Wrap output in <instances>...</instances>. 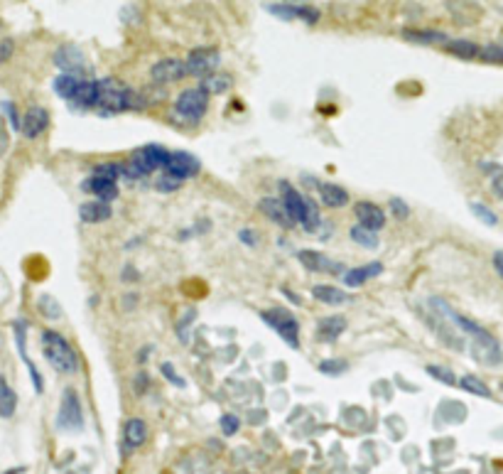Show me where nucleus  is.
I'll return each mask as SVG.
<instances>
[{
    "instance_id": "1",
    "label": "nucleus",
    "mask_w": 503,
    "mask_h": 474,
    "mask_svg": "<svg viewBox=\"0 0 503 474\" xmlns=\"http://www.w3.org/2000/svg\"><path fill=\"white\" fill-rule=\"evenodd\" d=\"M141 94H135L120 79H99V104L96 111L101 116H115L123 111L141 109Z\"/></svg>"
},
{
    "instance_id": "2",
    "label": "nucleus",
    "mask_w": 503,
    "mask_h": 474,
    "mask_svg": "<svg viewBox=\"0 0 503 474\" xmlns=\"http://www.w3.org/2000/svg\"><path fill=\"white\" fill-rule=\"evenodd\" d=\"M42 351L45 359L59 371V374H77L79 371V359L77 351L72 349V344L54 329H45L42 332Z\"/></svg>"
},
{
    "instance_id": "3",
    "label": "nucleus",
    "mask_w": 503,
    "mask_h": 474,
    "mask_svg": "<svg viewBox=\"0 0 503 474\" xmlns=\"http://www.w3.org/2000/svg\"><path fill=\"white\" fill-rule=\"evenodd\" d=\"M260 319L268 324L278 337L285 344H290L292 349H300V322L295 319V315L285 308H273V310H263Z\"/></svg>"
},
{
    "instance_id": "4",
    "label": "nucleus",
    "mask_w": 503,
    "mask_h": 474,
    "mask_svg": "<svg viewBox=\"0 0 503 474\" xmlns=\"http://www.w3.org/2000/svg\"><path fill=\"white\" fill-rule=\"evenodd\" d=\"M209 109V94L202 89V86H194V89H184L179 96H177L175 111L182 120L187 123H197V120L204 118Z\"/></svg>"
},
{
    "instance_id": "5",
    "label": "nucleus",
    "mask_w": 503,
    "mask_h": 474,
    "mask_svg": "<svg viewBox=\"0 0 503 474\" xmlns=\"http://www.w3.org/2000/svg\"><path fill=\"white\" fill-rule=\"evenodd\" d=\"M199 170H202V162H199L192 152L175 150V152H170V162H167V167H165V175L184 182V180L197 177Z\"/></svg>"
},
{
    "instance_id": "6",
    "label": "nucleus",
    "mask_w": 503,
    "mask_h": 474,
    "mask_svg": "<svg viewBox=\"0 0 503 474\" xmlns=\"http://www.w3.org/2000/svg\"><path fill=\"white\" fill-rule=\"evenodd\" d=\"M57 425L62 430H79L83 425V416H81V403L74 388H67L62 393V406H59V416H57Z\"/></svg>"
},
{
    "instance_id": "7",
    "label": "nucleus",
    "mask_w": 503,
    "mask_h": 474,
    "mask_svg": "<svg viewBox=\"0 0 503 474\" xmlns=\"http://www.w3.org/2000/svg\"><path fill=\"white\" fill-rule=\"evenodd\" d=\"M218 62H221V57H218L216 49L211 47H202V49H194V52H189L187 57V77H204L207 79L209 74L216 72Z\"/></svg>"
},
{
    "instance_id": "8",
    "label": "nucleus",
    "mask_w": 503,
    "mask_h": 474,
    "mask_svg": "<svg viewBox=\"0 0 503 474\" xmlns=\"http://www.w3.org/2000/svg\"><path fill=\"white\" fill-rule=\"evenodd\" d=\"M54 64L62 69L64 74H74V77H81L88 72V62L86 54L77 47V45H64L54 52Z\"/></svg>"
},
{
    "instance_id": "9",
    "label": "nucleus",
    "mask_w": 503,
    "mask_h": 474,
    "mask_svg": "<svg viewBox=\"0 0 503 474\" xmlns=\"http://www.w3.org/2000/svg\"><path fill=\"white\" fill-rule=\"evenodd\" d=\"M133 160L150 175V172L165 170L167 162H170V150L162 145H143L141 150L133 152Z\"/></svg>"
},
{
    "instance_id": "10",
    "label": "nucleus",
    "mask_w": 503,
    "mask_h": 474,
    "mask_svg": "<svg viewBox=\"0 0 503 474\" xmlns=\"http://www.w3.org/2000/svg\"><path fill=\"white\" fill-rule=\"evenodd\" d=\"M270 15L280 17V20H302L307 25H314L319 20V10L310 6H292V3H278V6H268Z\"/></svg>"
},
{
    "instance_id": "11",
    "label": "nucleus",
    "mask_w": 503,
    "mask_h": 474,
    "mask_svg": "<svg viewBox=\"0 0 503 474\" xmlns=\"http://www.w3.org/2000/svg\"><path fill=\"white\" fill-rule=\"evenodd\" d=\"M184 77H187V64L175 57L160 59V62L152 64V69H150V79L155 84H175Z\"/></svg>"
},
{
    "instance_id": "12",
    "label": "nucleus",
    "mask_w": 503,
    "mask_h": 474,
    "mask_svg": "<svg viewBox=\"0 0 503 474\" xmlns=\"http://www.w3.org/2000/svg\"><path fill=\"white\" fill-rule=\"evenodd\" d=\"M297 261H300L302 266L312 273H342V271H346L342 263L332 261L329 255L319 253V251H310V248L297 251Z\"/></svg>"
},
{
    "instance_id": "13",
    "label": "nucleus",
    "mask_w": 503,
    "mask_h": 474,
    "mask_svg": "<svg viewBox=\"0 0 503 474\" xmlns=\"http://www.w3.org/2000/svg\"><path fill=\"white\" fill-rule=\"evenodd\" d=\"M353 214H356L358 224L366 226V229H371V231H381L385 226V212L374 202H356Z\"/></svg>"
},
{
    "instance_id": "14",
    "label": "nucleus",
    "mask_w": 503,
    "mask_h": 474,
    "mask_svg": "<svg viewBox=\"0 0 503 474\" xmlns=\"http://www.w3.org/2000/svg\"><path fill=\"white\" fill-rule=\"evenodd\" d=\"M280 189H282V204H285L287 214H290L292 224H302V219H305V212H307V199L302 197V194L297 192V189L292 187L287 180H282V182H280Z\"/></svg>"
},
{
    "instance_id": "15",
    "label": "nucleus",
    "mask_w": 503,
    "mask_h": 474,
    "mask_svg": "<svg viewBox=\"0 0 503 474\" xmlns=\"http://www.w3.org/2000/svg\"><path fill=\"white\" fill-rule=\"evenodd\" d=\"M81 189L86 194H94L99 202H113V199L118 197V184H115V180H106V177H99V175H91V177L83 180Z\"/></svg>"
},
{
    "instance_id": "16",
    "label": "nucleus",
    "mask_w": 503,
    "mask_h": 474,
    "mask_svg": "<svg viewBox=\"0 0 503 474\" xmlns=\"http://www.w3.org/2000/svg\"><path fill=\"white\" fill-rule=\"evenodd\" d=\"M69 104L79 111H96V104H99V79L96 81L94 79H81L77 94H74V99Z\"/></svg>"
},
{
    "instance_id": "17",
    "label": "nucleus",
    "mask_w": 503,
    "mask_h": 474,
    "mask_svg": "<svg viewBox=\"0 0 503 474\" xmlns=\"http://www.w3.org/2000/svg\"><path fill=\"white\" fill-rule=\"evenodd\" d=\"M472 354H474V359L481 361V364H501L503 361L501 347H498V342L491 337V334H486V337H481V339H474Z\"/></svg>"
},
{
    "instance_id": "18",
    "label": "nucleus",
    "mask_w": 503,
    "mask_h": 474,
    "mask_svg": "<svg viewBox=\"0 0 503 474\" xmlns=\"http://www.w3.org/2000/svg\"><path fill=\"white\" fill-rule=\"evenodd\" d=\"M147 440V422L141 418H130L123 427V448L125 452H133V450L143 448Z\"/></svg>"
},
{
    "instance_id": "19",
    "label": "nucleus",
    "mask_w": 503,
    "mask_h": 474,
    "mask_svg": "<svg viewBox=\"0 0 503 474\" xmlns=\"http://www.w3.org/2000/svg\"><path fill=\"white\" fill-rule=\"evenodd\" d=\"M49 125V113L45 109H40V106H32L30 111L25 113V118H22V136L25 138H37L40 133L47 131Z\"/></svg>"
},
{
    "instance_id": "20",
    "label": "nucleus",
    "mask_w": 503,
    "mask_h": 474,
    "mask_svg": "<svg viewBox=\"0 0 503 474\" xmlns=\"http://www.w3.org/2000/svg\"><path fill=\"white\" fill-rule=\"evenodd\" d=\"M344 332H346V317H342V315H329L317 324V339L319 342H337Z\"/></svg>"
},
{
    "instance_id": "21",
    "label": "nucleus",
    "mask_w": 503,
    "mask_h": 474,
    "mask_svg": "<svg viewBox=\"0 0 503 474\" xmlns=\"http://www.w3.org/2000/svg\"><path fill=\"white\" fill-rule=\"evenodd\" d=\"M258 209L260 212L268 216L273 224H278V226H292V219H290V214H287V209H285V204H282V199H273V197H263L258 202Z\"/></svg>"
},
{
    "instance_id": "22",
    "label": "nucleus",
    "mask_w": 503,
    "mask_h": 474,
    "mask_svg": "<svg viewBox=\"0 0 503 474\" xmlns=\"http://www.w3.org/2000/svg\"><path fill=\"white\" fill-rule=\"evenodd\" d=\"M381 273H383V263L374 261V263H366V266H358V268L346 271L344 273V283H346L349 287H358L366 281H371V278L381 276Z\"/></svg>"
},
{
    "instance_id": "23",
    "label": "nucleus",
    "mask_w": 503,
    "mask_h": 474,
    "mask_svg": "<svg viewBox=\"0 0 503 474\" xmlns=\"http://www.w3.org/2000/svg\"><path fill=\"white\" fill-rule=\"evenodd\" d=\"M111 204L109 202H86L79 207V216H81V221H86V224H101V221L111 219Z\"/></svg>"
},
{
    "instance_id": "24",
    "label": "nucleus",
    "mask_w": 503,
    "mask_h": 474,
    "mask_svg": "<svg viewBox=\"0 0 503 474\" xmlns=\"http://www.w3.org/2000/svg\"><path fill=\"white\" fill-rule=\"evenodd\" d=\"M403 37L415 45H447L449 42V35L440 30H403Z\"/></svg>"
},
{
    "instance_id": "25",
    "label": "nucleus",
    "mask_w": 503,
    "mask_h": 474,
    "mask_svg": "<svg viewBox=\"0 0 503 474\" xmlns=\"http://www.w3.org/2000/svg\"><path fill=\"white\" fill-rule=\"evenodd\" d=\"M15 339H17V349H20L22 361H25V364H27V371H30V376H32V384H35V391H37V393H42V391H45V388H42V376L37 374L35 364H32L30 356H27V351H25V322H15Z\"/></svg>"
},
{
    "instance_id": "26",
    "label": "nucleus",
    "mask_w": 503,
    "mask_h": 474,
    "mask_svg": "<svg viewBox=\"0 0 503 474\" xmlns=\"http://www.w3.org/2000/svg\"><path fill=\"white\" fill-rule=\"evenodd\" d=\"M312 295H314L317 300H319V303L332 305V308L349 303V295H346V292L339 290V287H334V285H314V287H312Z\"/></svg>"
},
{
    "instance_id": "27",
    "label": "nucleus",
    "mask_w": 503,
    "mask_h": 474,
    "mask_svg": "<svg viewBox=\"0 0 503 474\" xmlns=\"http://www.w3.org/2000/svg\"><path fill=\"white\" fill-rule=\"evenodd\" d=\"M319 194H322V202L327 204V207H332V209L346 207V204H349V192L344 187H339V184L322 182V184H319Z\"/></svg>"
},
{
    "instance_id": "28",
    "label": "nucleus",
    "mask_w": 503,
    "mask_h": 474,
    "mask_svg": "<svg viewBox=\"0 0 503 474\" xmlns=\"http://www.w3.org/2000/svg\"><path fill=\"white\" fill-rule=\"evenodd\" d=\"M445 49L449 54H454V57H459V59L481 57V47H479L477 42H472V40H449L445 45Z\"/></svg>"
},
{
    "instance_id": "29",
    "label": "nucleus",
    "mask_w": 503,
    "mask_h": 474,
    "mask_svg": "<svg viewBox=\"0 0 503 474\" xmlns=\"http://www.w3.org/2000/svg\"><path fill=\"white\" fill-rule=\"evenodd\" d=\"M231 86H234V79L228 77V74H218V72L209 74V77L202 81V89L207 91V94H214V96L226 94Z\"/></svg>"
},
{
    "instance_id": "30",
    "label": "nucleus",
    "mask_w": 503,
    "mask_h": 474,
    "mask_svg": "<svg viewBox=\"0 0 503 474\" xmlns=\"http://www.w3.org/2000/svg\"><path fill=\"white\" fill-rule=\"evenodd\" d=\"M79 84H81V77H74V74H59L54 79V91L62 96L64 101H72L74 94H77Z\"/></svg>"
},
{
    "instance_id": "31",
    "label": "nucleus",
    "mask_w": 503,
    "mask_h": 474,
    "mask_svg": "<svg viewBox=\"0 0 503 474\" xmlns=\"http://www.w3.org/2000/svg\"><path fill=\"white\" fill-rule=\"evenodd\" d=\"M15 408H17L15 391H13L10 386H8V381L0 376V418H13Z\"/></svg>"
},
{
    "instance_id": "32",
    "label": "nucleus",
    "mask_w": 503,
    "mask_h": 474,
    "mask_svg": "<svg viewBox=\"0 0 503 474\" xmlns=\"http://www.w3.org/2000/svg\"><path fill=\"white\" fill-rule=\"evenodd\" d=\"M349 236H351V241L353 244H358V246H363V248H378V231H371V229H366V226H351L349 229Z\"/></svg>"
},
{
    "instance_id": "33",
    "label": "nucleus",
    "mask_w": 503,
    "mask_h": 474,
    "mask_svg": "<svg viewBox=\"0 0 503 474\" xmlns=\"http://www.w3.org/2000/svg\"><path fill=\"white\" fill-rule=\"evenodd\" d=\"M459 388L467 393H474V396H481V398H491V388H488L486 384H484L479 376L474 374H467L459 379Z\"/></svg>"
},
{
    "instance_id": "34",
    "label": "nucleus",
    "mask_w": 503,
    "mask_h": 474,
    "mask_svg": "<svg viewBox=\"0 0 503 474\" xmlns=\"http://www.w3.org/2000/svg\"><path fill=\"white\" fill-rule=\"evenodd\" d=\"M91 175H99V177L115 180V182H118V177H123V162H101V165H96L94 170H91Z\"/></svg>"
},
{
    "instance_id": "35",
    "label": "nucleus",
    "mask_w": 503,
    "mask_h": 474,
    "mask_svg": "<svg viewBox=\"0 0 503 474\" xmlns=\"http://www.w3.org/2000/svg\"><path fill=\"white\" fill-rule=\"evenodd\" d=\"M322 224V216H319V209L312 199H307V212H305V219H302V226H305L307 234H314Z\"/></svg>"
},
{
    "instance_id": "36",
    "label": "nucleus",
    "mask_w": 503,
    "mask_h": 474,
    "mask_svg": "<svg viewBox=\"0 0 503 474\" xmlns=\"http://www.w3.org/2000/svg\"><path fill=\"white\" fill-rule=\"evenodd\" d=\"M472 207V212H474V216H477L479 221H484L486 226H496L498 224V216L491 212V209L486 207V204H481V202H472L469 204Z\"/></svg>"
},
{
    "instance_id": "37",
    "label": "nucleus",
    "mask_w": 503,
    "mask_h": 474,
    "mask_svg": "<svg viewBox=\"0 0 503 474\" xmlns=\"http://www.w3.org/2000/svg\"><path fill=\"white\" fill-rule=\"evenodd\" d=\"M427 374H430L432 379H437V381H442V384H447V386L459 384V379H456V376L452 374L449 369H445V366H435V364H430V366H427Z\"/></svg>"
},
{
    "instance_id": "38",
    "label": "nucleus",
    "mask_w": 503,
    "mask_h": 474,
    "mask_svg": "<svg viewBox=\"0 0 503 474\" xmlns=\"http://www.w3.org/2000/svg\"><path fill=\"white\" fill-rule=\"evenodd\" d=\"M218 425H221L223 435H236L239 433V427H241V420H239V416H234V413H226V416H221Z\"/></svg>"
},
{
    "instance_id": "39",
    "label": "nucleus",
    "mask_w": 503,
    "mask_h": 474,
    "mask_svg": "<svg viewBox=\"0 0 503 474\" xmlns=\"http://www.w3.org/2000/svg\"><path fill=\"white\" fill-rule=\"evenodd\" d=\"M346 361L344 359H327V361H322V364H319V371H322V374H332V376H339V374H344V371H346Z\"/></svg>"
},
{
    "instance_id": "40",
    "label": "nucleus",
    "mask_w": 503,
    "mask_h": 474,
    "mask_svg": "<svg viewBox=\"0 0 503 474\" xmlns=\"http://www.w3.org/2000/svg\"><path fill=\"white\" fill-rule=\"evenodd\" d=\"M40 308H42V315H47V317H52V319L62 317V313H59V303H54V297L42 295L40 297Z\"/></svg>"
},
{
    "instance_id": "41",
    "label": "nucleus",
    "mask_w": 503,
    "mask_h": 474,
    "mask_svg": "<svg viewBox=\"0 0 503 474\" xmlns=\"http://www.w3.org/2000/svg\"><path fill=\"white\" fill-rule=\"evenodd\" d=\"M481 59L491 64H503V47L501 45H488L481 49Z\"/></svg>"
},
{
    "instance_id": "42",
    "label": "nucleus",
    "mask_w": 503,
    "mask_h": 474,
    "mask_svg": "<svg viewBox=\"0 0 503 474\" xmlns=\"http://www.w3.org/2000/svg\"><path fill=\"white\" fill-rule=\"evenodd\" d=\"M179 180H175V177H170V175H162V177H157V182H155V187L160 189V192H165V194H170V192H175V189H179Z\"/></svg>"
},
{
    "instance_id": "43",
    "label": "nucleus",
    "mask_w": 503,
    "mask_h": 474,
    "mask_svg": "<svg viewBox=\"0 0 503 474\" xmlns=\"http://www.w3.org/2000/svg\"><path fill=\"white\" fill-rule=\"evenodd\" d=\"M390 212H393L395 219H408V216H410V207L400 197L390 199Z\"/></svg>"
},
{
    "instance_id": "44",
    "label": "nucleus",
    "mask_w": 503,
    "mask_h": 474,
    "mask_svg": "<svg viewBox=\"0 0 503 474\" xmlns=\"http://www.w3.org/2000/svg\"><path fill=\"white\" fill-rule=\"evenodd\" d=\"M160 371H162V376H165V379L170 381V384H177V386H179V388H184V386H187V381H184L179 374H177L175 366H172V364H162V366H160Z\"/></svg>"
},
{
    "instance_id": "45",
    "label": "nucleus",
    "mask_w": 503,
    "mask_h": 474,
    "mask_svg": "<svg viewBox=\"0 0 503 474\" xmlns=\"http://www.w3.org/2000/svg\"><path fill=\"white\" fill-rule=\"evenodd\" d=\"M3 109L8 111V116H10V123H13V128H22V123H20V118H17V111H15V104H10V101H3Z\"/></svg>"
},
{
    "instance_id": "46",
    "label": "nucleus",
    "mask_w": 503,
    "mask_h": 474,
    "mask_svg": "<svg viewBox=\"0 0 503 474\" xmlns=\"http://www.w3.org/2000/svg\"><path fill=\"white\" fill-rule=\"evenodd\" d=\"M491 187H493V192H496L498 197L503 199V170H498L496 175H493V180H491Z\"/></svg>"
},
{
    "instance_id": "47",
    "label": "nucleus",
    "mask_w": 503,
    "mask_h": 474,
    "mask_svg": "<svg viewBox=\"0 0 503 474\" xmlns=\"http://www.w3.org/2000/svg\"><path fill=\"white\" fill-rule=\"evenodd\" d=\"M10 54H13V42L10 40L0 42V64L6 62V59H10Z\"/></svg>"
},
{
    "instance_id": "48",
    "label": "nucleus",
    "mask_w": 503,
    "mask_h": 474,
    "mask_svg": "<svg viewBox=\"0 0 503 474\" xmlns=\"http://www.w3.org/2000/svg\"><path fill=\"white\" fill-rule=\"evenodd\" d=\"M493 268H496V273L503 278V251H496V253H493Z\"/></svg>"
},
{
    "instance_id": "49",
    "label": "nucleus",
    "mask_w": 503,
    "mask_h": 474,
    "mask_svg": "<svg viewBox=\"0 0 503 474\" xmlns=\"http://www.w3.org/2000/svg\"><path fill=\"white\" fill-rule=\"evenodd\" d=\"M239 236H241V241H243V244H248V246H253L255 241H258V239H255V234H250V229H243Z\"/></svg>"
},
{
    "instance_id": "50",
    "label": "nucleus",
    "mask_w": 503,
    "mask_h": 474,
    "mask_svg": "<svg viewBox=\"0 0 503 474\" xmlns=\"http://www.w3.org/2000/svg\"><path fill=\"white\" fill-rule=\"evenodd\" d=\"M6 148H8V133L3 131V128H0V155L6 152Z\"/></svg>"
}]
</instances>
